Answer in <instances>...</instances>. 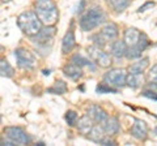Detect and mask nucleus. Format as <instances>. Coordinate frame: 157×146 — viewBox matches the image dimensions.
Returning a JSON list of instances; mask_svg holds the SVG:
<instances>
[{"label": "nucleus", "instance_id": "a211bd4d", "mask_svg": "<svg viewBox=\"0 0 157 146\" xmlns=\"http://www.w3.org/2000/svg\"><path fill=\"white\" fill-rule=\"evenodd\" d=\"M63 72H64V75L68 77V78H71V80H78V78H80V77L82 76L81 67L73 64V63L66 65L64 69H63Z\"/></svg>", "mask_w": 157, "mask_h": 146}, {"label": "nucleus", "instance_id": "f3484780", "mask_svg": "<svg viewBox=\"0 0 157 146\" xmlns=\"http://www.w3.org/2000/svg\"><path fill=\"white\" fill-rule=\"evenodd\" d=\"M101 34L104 35L105 39L109 42V41H114L117 39V37H118V26L115 25V24H106V25L104 26V29L101 30Z\"/></svg>", "mask_w": 157, "mask_h": 146}, {"label": "nucleus", "instance_id": "5701e85b", "mask_svg": "<svg viewBox=\"0 0 157 146\" xmlns=\"http://www.w3.org/2000/svg\"><path fill=\"white\" fill-rule=\"evenodd\" d=\"M0 75H2V77H6V78H11L13 76V68L6 59L0 60Z\"/></svg>", "mask_w": 157, "mask_h": 146}, {"label": "nucleus", "instance_id": "2eb2a0df", "mask_svg": "<svg viewBox=\"0 0 157 146\" xmlns=\"http://www.w3.org/2000/svg\"><path fill=\"white\" fill-rule=\"evenodd\" d=\"M105 129L101 125H93V128L89 133H88V138L96 144H101L102 140L105 138Z\"/></svg>", "mask_w": 157, "mask_h": 146}, {"label": "nucleus", "instance_id": "39448f33", "mask_svg": "<svg viewBox=\"0 0 157 146\" xmlns=\"http://www.w3.org/2000/svg\"><path fill=\"white\" fill-rule=\"evenodd\" d=\"M88 53H89L90 59L96 63L98 67L101 68H109L111 65V56L109 55L107 52H105L101 47H97V46H90L88 47Z\"/></svg>", "mask_w": 157, "mask_h": 146}, {"label": "nucleus", "instance_id": "412c9836", "mask_svg": "<svg viewBox=\"0 0 157 146\" xmlns=\"http://www.w3.org/2000/svg\"><path fill=\"white\" fill-rule=\"evenodd\" d=\"M71 61L73 63V64H76L78 67H88V68H90V71L92 72H94L96 71V67L92 64V61H89L88 59H85V57H82L81 55H78V53H76V55H73L72 56V59Z\"/></svg>", "mask_w": 157, "mask_h": 146}, {"label": "nucleus", "instance_id": "cd10ccee", "mask_svg": "<svg viewBox=\"0 0 157 146\" xmlns=\"http://www.w3.org/2000/svg\"><path fill=\"white\" fill-rule=\"evenodd\" d=\"M66 121L70 126H73L75 124H77V114L75 111H67L66 114Z\"/></svg>", "mask_w": 157, "mask_h": 146}, {"label": "nucleus", "instance_id": "2f4dec72", "mask_svg": "<svg viewBox=\"0 0 157 146\" xmlns=\"http://www.w3.org/2000/svg\"><path fill=\"white\" fill-rule=\"evenodd\" d=\"M101 145H105V146H115L117 144L114 142V141H113V140H110V138H104V140H102V142H101Z\"/></svg>", "mask_w": 157, "mask_h": 146}, {"label": "nucleus", "instance_id": "aec40b11", "mask_svg": "<svg viewBox=\"0 0 157 146\" xmlns=\"http://www.w3.org/2000/svg\"><path fill=\"white\" fill-rule=\"evenodd\" d=\"M149 65V59L148 57H144V59H140L135 61L134 64H131L128 68V73H143Z\"/></svg>", "mask_w": 157, "mask_h": 146}, {"label": "nucleus", "instance_id": "c85d7f7f", "mask_svg": "<svg viewBox=\"0 0 157 146\" xmlns=\"http://www.w3.org/2000/svg\"><path fill=\"white\" fill-rule=\"evenodd\" d=\"M148 78L152 82H157V64H155L151 68V71L148 73Z\"/></svg>", "mask_w": 157, "mask_h": 146}, {"label": "nucleus", "instance_id": "6ab92c4d", "mask_svg": "<svg viewBox=\"0 0 157 146\" xmlns=\"http://www.w3.org/2000/svg\"><path fill=\"white\" fill-rule=\"evenodd\" d=\"M143 73H128L126 80V85L132 87V89H137L141 84H143Z\"/></svg>", "mask_w": 157, "mask_h": 146}, {"label": "nucleus", "instance_id": "6e6552de", "mask_svg": "<svg viewBox=\"0 0 157 146\" xmlns=\"http://www.w3.org/2000/svg\"><path fill=\"white\" fill-rule=\"evenodd\" d=\"M14 57L17 60V65L24 69H32L36 65V57L30 51L25 50V48H17L14 51Z\"/></svg>", "mask_w": 157, "mask_h": 146}, {"label": "nucleus", "instance_id": "b1692460", "mask_svg": "<svg viewBox=\"0 0 157 146\" xmlns=\"http://www.w3.org/2000/svg\"><path fill=\"white\" fill-rule=\"evenodd\" d=\"M131 0H110V5L115 12H123L124 9L130 5Z\"/></svg>", "mask_w": 157, "mask_h": 146}, {"label": "nucleus", "instance_id": "f03ea898", "mask_svg": "<svg viewBox=\"0 0 157 146\" xmlns=\"http://www.w3.org/2000/svg\"><path fill=\"white\" fill-rule=\"evenodd\" d=\"M17 24L20 29L29 37H33L38 34L42 29V21L39 20L36 12H24L18 16Z\"/></svg>", "mask_w": 157, "mask_h": 146}, {"label": "nucleus", "instance_id": "a878e982", "mask_svg": "<svg viewBox=\"0 0 157 146\" xmlns=\"http://www.w3.org/2000/svg\"><path fill=\"white\" fill-rule=\"evenodd\" d=\"M96 91L98 94H107V93H117V89L115 87H113L110 85H107L106 82H104V84L98 85L96 87Z\"/></svg>", "mask_w": 157, "mask_h": 146}, {"label": "nucleus", "instance_id": "c9c22d12", "mask_svg": "<svg viewBox=\"0 0 157 146\" xmlns=\"http://www.w3.org/2000/svg\"><path fill=\"white\" fill-rule=\"evenodd\" d=\"M3 2H8V0H3Z\"/></svg>", "mask_w": 157, "mask_h": 146}, {"label": "nucleus", "instance_id": "1a4fd4ad", "mask_svg": "<svg viewBox=\"0 0 157 146\" xmlns=\"http://www.w3.org/2000/svg\"><path fill=\"white\" fill-rule=\"evenodd\" d=\"M131 136L140 141H144L148 137V126H147V124L143 120H140V119L134 120V125L131 128Z\"/></svg>", "mask_w": 157, "mask_h": 146}, {"label": "nucleus", "instance_id": "473e14b6", "mask_svg": "<svg viewBox=\"0 0 157 146\" xmlns=\"http://www.w3.org/2000/svg\"><path fill=\"white\" fill-rule=\"evenodd\" d=\"M84 7H85V0H80V5L77 7V9H76V13H80L82 9H84Z\"/></svg>", "mask_w": 157, "mask_h": 146}, {"label": "nucleus", "instance_id": "9b49d317", "mask_svg": "<svg viewBox=\"0 0 157 146\" xmlns=\"http://www.w3.org/2000/svg\"><path fill=\"white\" fill-rule=\"evenodd\" d=\"M111 55L117 57V59H122L123 56H126L127 50H128V46L127 43L123 41H114L111 43Z\"/></svg>", "mask_w": 157, "mask_h": 146}, {"label": "nucleus", "instance_id": "7c9ffc66", "mask_svg": "<svg viewBox=\"0 0 157 146\" xmlns=\"http://www.w3.org/2000/svg\"><path fill=\"white\" fill-rule=\"evenodd\" d=\"M153 7H155V3H153V2H147L144 5H141L139 9H137V12H140V13H141V12H145L148 8H153Z\"/></svg>", "mask_w": 157, "mask_h": 146}, {"label": "nucleus", "instance_id": "dca6fc26", "mask_svg": "<svg viewBox=\"0 0 157 146\" xmlns=\"http://www.w3.org/2000/svg\"><path fill=\"white\" fill-rule=\"evenodd\" d=\"M92 128H93V119L89 115H85L78 119V121H77L78 132H81L82 134H88L92 130Z\"/></svg>", "mask_w": 157, "mask_h": 146}, {"label": "nucleus", "instance_id": "c756f323", "mask_svg": "<svg viewBox=\"0 0 157 146\" xmlns=\"http://www.w3.org/2000/svg\"><path fill=\"white\" fill-rule=\"evenodd\" d=\"M143 97H145V98H149V99H153V100H157V91L145 89L143 91Z\"/></svg>", "mask_w": 157, "mask_h": 146}, {"label": "nucleus", "instance_id": "4be33fe9", "mask_svg": "<svg viewBox=\"0 0 157 146\" xmlns=\"http://www.w3.org/2000/svg\"><path fill=\"white\" fill-rule=\"evenodd\" d=\"M66 91H67V84L64 81H62V80L56 81L51 87H48V89H47V93H50V94H59V95L64 94Z\"/></svg>", "mask_w": 157, "mask_h": 146}, {"label": "nucleus", "instance_id": "ddd939ff", "mask_svg": "<svg viewBox=\"0 0 157 146\" xmlns=\"http://www.w3.org/2000/svg\"><path fill=\"white\" fill-rule=\"evenodd\" d=\"M102 126H104L106 134L109 136H114L119 132V120L114 116H111V118H107L105 123H102Z\"/></svg>", "mask_w": 157, "mask_h": 146}, {"label": "nucleus", "instance_id": "393cba45", "mask_svg": "<svg viewBox=\"0 0 157 146\" xmlns=\"http://www.w3.org/2000/svg\"><path fill=\"white\" fill-rule=\"evenodd\" d=\"M141 53H143V50L140 48V46L139 45H135V46L128 47L126 56L128 57V59H139V57L141 56Z\"/></svg>", "mask_w": 157, "mask_h": 146}, {"label": "nucleus", "instance_id": "f8f14e48", "mask_svg": "<svg viewBox=\"0 0 157 146\" xmlns=\"http://www.w3.org/2000/svg\"><path fill=\"white\" fill-rule=\"evenodd\" d=\"M76 46V39H75V33H73V29H68V31L66 33L64 38H63L62 42V50L64 53H68L73 50V47Z\"/></svg>", "mask_w": 157, "mask_h": 146}, {"label": "nucleus", "instance_id": "9d476101", "mask_svg": "<svg viewBox=\"0 0 157 146\" xmlns=\"http://www.w3.org/2000/svg\"><path fill=\"white\" fill-rule=\"evenodd\" d=\"M88 115H89L90 118L93 119V121L97 123V124L105 123L106 119L109 118V115H107L106 111L104 108H101L100 106H96V104H93V106H90L89 108H88Z\"/></svg>", "mask_w": 157, "mask_h": 146}, {"label": "nucleus", "instance_id": "f704fd0d", "mask_svg": "<svg viewBox=\"0 0 157 146\" xmlns=\"http://www.w3.org/2000/svg\"><path fill=\"white\" fill-rule=\"evenodd\" d=\"M155 132H156V134H157V126H156V128H155Z\"/></svg>", "mask_w": 157, "mask_h": 146}, {"label": "nucleus", "instance_id": "423d86ee", "mask_svg": "<svg viewBox=\"0 0 157 146\" xmlns=\"http://www.w3.org/2000/svg\"><path fill=\"white\" fill-rule=\"evenodd\" d=\"M126 80H127V75L124 69H111L106 72L104 76V81L107 85L115 87V89L123 87L126 85Z\"/></svg>", "mask_w": 157, "mask_h": 146}, {"label": "nucleus", "instance_id": "72a5a7b5", "mask_svg": "<svg viewBox=\"0 0 157 146\" xmlns=\"http://www.w3.org/2000/svg\"><path fill=\"white\" fill-rule=\"evenodd\" d=\"M43 75H46V76H48V75H50V71H43Z\"/></svg>", "mask_w": 157, "mask_h": 146}, {"label": "nucleus", "instance_id": "7ed1b4c3", "mask_svg": "<svg viewBox=\"0 0 157 146\" xmlns=\"http://www.w3.org/2000/svg\"><path fill=\"white\" fill-rule=\"evenodd\" d=\"M36 13L45 25H52L58 20V9L52 0H37Z\"/></svg>", "mask_w": 157, "mask_h": 146}, {"label": "nucleus", "instance_id": "f257e3e1", "mask_svg": "<svg viewBox=\"0 0 157 146\" xmlns=\"http://www.w3.org/2000/svg\"><path fill=\"white\" fill-rule=\"evenodd\" d=\"M106 14L100 7H92L80 18V27L84 31H90L105 22Z\"/></svg>", "mask_w": 157, "mask_h": 146}, {"label": "nucleus", "instance_id": "4468645a", "mask_svg": "<svg viewBox=\"0 0 157 146\" xmlns=\"http://www.w3.org/2000/svg\"><path fill=\"white\" fill-rule=\"evenodd\" d=\"M140 31L135 27H128L127 30L124 31V42L127 43V46L131 47V46H135L137 45V42L140 39Z\"/></svg>", "mask_w": 157, "mask_h": 146}, {"label": "nucleus", "instance_id": "bb28decb", "mask_svg": "<svg viewBox=\"0 0 157 146\" xmlns=\"http://www.w3.org/2000/svg\"><path fill=\"white\" fill-rule=\"evenodd\" d=\"M90 39L93 41V45L97 46V47H101V48L107 43V41L105 39L104 35H102L101 33H97V34H94V35H92Z\"/></svg>", "mask_w": 157, "mask_h": 146}, {"label": "nucleus", "instance_id": "20e7f679", "mask_svg": "<svg viewBox=\"0 0 157 146\" xmlns=\"http://www.w3.org/2000/svg\"><path fill=\"white\" fill-rule=\"evenodd\" d=\"M56 33V29L52 25H46L45 27L41 29V31L36 35L32 37V41L34 45H37V47L39 50H47L50 51L51 47H47V43H52V38Z\"/></svg>", "mask_w": 157, "mask_h": 146}, {"label": "nucleus", "instance_id": "0eeeda50", "mask_svg": "<svg viewBox=\"0 0 157 146\" xmlns=\"http://www.w3.org/2000/svg\"><path fill=\"white\" fill-rule=\"evenodd\" d=\"M7 138H11L16 145H26L30 142V137L24 129L18 128V126H7L4 129Z\"/></svg>", "mask_w": 157, "mask_h": 146}]
</instances>
